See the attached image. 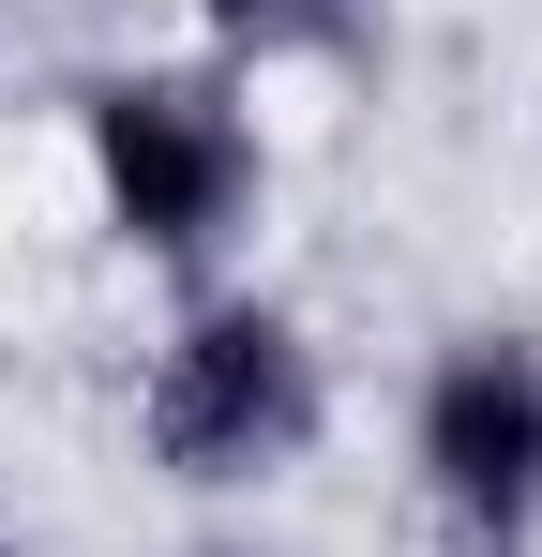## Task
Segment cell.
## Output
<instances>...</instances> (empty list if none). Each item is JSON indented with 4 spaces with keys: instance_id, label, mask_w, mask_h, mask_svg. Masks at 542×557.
<instances>
[{
    "instance_id": "1",
    "label": "cell",
    "mask_w": 542,
    "mask_h": 557,
    "mask_svg": "<svg viewBox=\"0 0 542 557\" xmlns=\"http://www.w3.org/2000/svg\"><path fill=\"white\" fill-rule=\"evenodd\" d=\"M76 166L136 272L226 286L271 211V121L226 61H106L76 76Z\"/></svg>"
},
{
    "instance_id": "2",
    "label": "cell",
    "mask_w": 542,
    "mask_h": 557,
    "mask_svg": "<svg viewBox=\"0 0 542 557\" xmlns=\"http://www.w3.org/2000/svg\"><path fill=\"white\" fill-rule=\"evenodd\" d=\"M332 437V347L286 286L226 272V286H181L151 362H136V453L167 467L181 497H257Z\"/></svg>"
},
{
    "instance_id": "3",
    "label": "cell",
    "mask_w": 542,
    "mask_h": 557,
    "mask_svg": "<svg viewBox=\"0 0 542 557\" xmlns=\"http://www.w3.org/2000/svg\"><path fill=\"white\" fill-rule=\"evenodd\" d=\"M407 482L452 557H542V332L528 317H467L422 347Z\"/></svg>"
},
{
    "instance_id": "4",
    "label": "cell",
    "mask_w": 542,
    "mask_h": 557,
    "mask_svg": "<svg viewBox=\"0 0 542 557\" xmlns=\"http://www.w3.org/2000/svg\"><path fill=\"white\" fill-rule=\"evenodd\" d=\"M196 15V61H226L242 91L257 76H347L377 61V0H181Z\"/></svg>"
},
{
    "instance_id": "5",
    "label": "cell",
    "mask_w": 542,
    "mask_h": 557,
    "mask_svg": "<svg viewBox=\"0 0 542 557\" xmlns=\"http://www.w3.org/2000/svg\"><path fill=\"white\" fill-rule=\"evenodd\" d=\"M181 557H271V543H181Z\"/></svg>"
},
{
    "instance_id": "6",
    "label": "cell",
    "mask_w": 542,
    "mask_h": 557,
    "mask_svg": "<svg viewBox=\"0 0 542 557\" xmlns=\"http://www.w3.org/2000/svg\"><path fill=\"white\" fill-rule=\"evenodd\" d=\"M0 557H30V543H15V528H0Z\"/></svg>"
}]
</instances>
